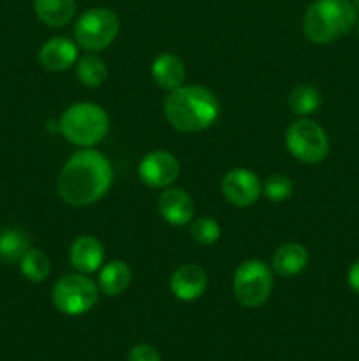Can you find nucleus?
I'll return each instance as SVG.
<instances>
[{"mask_svg": "<svg viewBox=\"0 0 359 361\" xmlns=\"http://www.w3.org/2000/svg\"><path fill=\"white\" fill-rule=\"evenodd\" d=\"M113 183V168L104 154L83 148L69 157L58 176V192L73 207H88L106 196Z\"/></svg>", "mask_w": 359, "mask_h": 361, "instance_id": "f257e3e1", "label": "nucleus"}, {"mask_svg": "<svg viewBox=\"0 0 359 361\" xmlns=\"http://www.w3.org/2000/svg\"><path fill=\"white\" fill-rule=\"evenodd\" d=\"M168 122L182 133H199L208 129L220 115V104L211 90L197 85L178 87L164 102Z\"/></svg>", "mask_w": 359, "mask_h": 361, "instance_id": "f03ea898", "label": "nucleus"}, {"mask_svg": "<svg viewBox=\"0 0 359 361\" xmlns=\"http://www.w3.org/2000/svg\"><path fill=\"white\" fill-rule=\"evenodd\" d=\"M355 20L352 0H315L303 18V32L315 44H329L351 32Z\"/></svg>", "mask_w": 359, "mask_h": 361, "instance_id": "7ed1b4c3", "label": "nucleus"}, {"mask_svg": "<svg viewBox=\"0 0 359 361\" xmlns=\"http://www.w3.org/2000/svg\"><path fill=\"white\" fill-rule=\"evenodd\" d=\"M58 130L69 143L90 148L101 143L109 130L108 113L92 102H77L63 111Z\"/></svg>", "mask_w": 359, "mask_h": 361, "instance_id": "20e7f679", "label": "nucleus"}, {"mask_svg": "<svg viewBox=\"0 0 359 361\" xmlns=\"http://www.w3.org/2000/svg\"><path fill=\"white\" fill-rule=\"evenodd\" d=\"M273 289V271L259 259L243 261L232 277V293L238 303L246 309L263 305Z\"/></svg>", "mask_w": 359, "mask_h": 361, "instance_id": "39448f33", "label": "nucleus"}, {"mask_svg": "<svg viewBox=\"0 0 359 361\" xmlns=\"http://www.w3.org/2000/svg\"><path fill=\"white\" fill-rule=\"evenodd\" d=\"M53 305L65 316H81L95 307L99 300V286L84 274L63 275L51 291Z\"/></svg>", "mask_w": 359, "mask_h": 361, "instance_id": "423d86ee", "label": "nucleus"}, {"mask_svg": "<svg viewBox=\"0 0 359 361\" xmlns=\"http://www.w3.org/2000/svg\"><path fill=\"white\" fill-rule=\"evenodd\" d=\"M120 32V20L111 9L94 7L84 11L76 21L74 37L77 46L87 51H101L108 48Z\"/></svg>", "mask_w": 359, "mask_h": 361, "instance_id": "0eeeda50", "label": "nucleus"}, {"mask_svg": "<svg viewBox=\"0 0 359 361\" xmlns=\"http://www.w3.org/2000/svg\"><path fill=\"white\" fill-rule=\"evenodd\" d=\"M285 143L291 155L306 164H317L324 161L329 152V141L324 129L308 118H301L289 126Z\"/></svg>", "mask_w": 359, "mask_h": 361, "instance_id": "6e6552de", "label": "nucleus"}, {"mask_svg": "<svg viewBox=\"0 0 359 361\" xmlns=\"http://www.w3.org/2000/svg\"><path fill=\"white\" fill-rule=\"evenodd\" d=\"M222 194L234 207L246 208L259 200L263 194V183L250 169L234 168L222 180Z\"/></svg>", "mask_w": 359, "mask_h": 361, "instance_id": "1a4fd4ad", "label": "nucleus"}, {"mask_svg": "<svg viewBox=\"0 0 359 361\" xmlns=\"http://www.w3.org/2000/svg\"><path fill=\"white\" fill-rule=\"evenodd\" d=\"M180 175V162L172 154L164 150L150 152L139 164V178L153 189H162L175 183Z\"/></svg>", "mask_w": 359, "mask_h": 361, "instance_id": "9d476101", "label": "nucleus"}, {"mask_svg": "<svg viewBox=\"0 0 359 361\" xmlns=\"http://www.w3.org/2000/svg\"><path fill=\"white\" fill-rule=\"evenodd\" d=\"M208 275L199 264H183L172 274L171 291L182 302H194L206 293Z\"/></svg>", "mask_w": 359, "mask_h": 361, "instance_id": "9b49d317", "label": "nucleus"}, {"mask_svg": "<svg viewBox=\"0 0 359 361\" xmlns=\"http://www.w3.org/2000/svg\"><path fill=\"white\" fill-rule=\"evenodd\" d=\"M39 62L46 71L62 73L77 62V46L67 37H53L42 44Z\"/></svg>", "mask_w": 359, "mask_h": 361, "instance_id": "f8f14e48", "label": "nucleus"}, {"mask_svg": "<svg viewBox=\"0 0 359 361\" xmlns=\"http://www.w3.org/2000/svg\"><path fill=\"white\" fill-rule=\"evenodd\" d=\"M70 263L80 274H94L104 263V247L95 236H77L70 245Z\"/></svg>", "mask_w": 359, "mask_h": 361, "instance_id": "ddd939ff", "label": "nucleus"}, {"mask_svg": "<svg viewBox=\"0 0 359 361\" xmlns=\"http://www.w3.org/2000/svg\"><path fill=\"white\" fill-rule=\"evenodd\" d=\"M158 212L171 226H187L194 217V201L183 189H169L158 197Z\"/></svg>", "mask_w": 359, "mask_h": 361, "instance_id": "4468645a", "label": "nucleus"}, {"mask_svg": "<svg viewBox=\"0 0 359 361\" xmlns=\"http://www.w3.org/2000/svg\"><path fill=\"white\" fill-rule=\"evenodd\" d=\"M151 76L164 90H176L185 80V66L182 59L172 53H160L151 63Z\"/></svg>", "mask_w": 359, "mask_h": 361, "instance_id": "2eb2a0df", "label": "nucleus"}, {"mask_svg": "<svg viewBox=\"0 0 359 361\" xmlns=\"http://www.w3.org/2000/svg\"><path fill=\"white\" fill-rule=\"evenodd\" d=\"M273 270L282 277L301 274L308 264V250L301 243H285L275 252Z\"/></svg>", "mask_w": 359, "mask_h": 361, "instance_id": "dca6fc26", "label": "nucleus"}, {"mask_svg": "<svg viewBox=\"0 0 359 361\" xmlns=\"http://www.w3.org/2000/svg\"><path fill=\"white\" fill-rule=\"evenodd\" d=\"M34 9L39 20L48 27H63L73 20L76 2L74 0H34Z\"/></svg>", "mask_w": 359, "mask_h": 361, "instance_id": "f3484780", "label": "nucleus"}, {"mask_svg": "<svg viewBox=\"0 0 359 361\" xmlns=\"http://www.w3.org/2000/svg\"><path fill=\"white\" fill-rule=\"evenodd\" d=\"M132 271L123 261H109L99 275V289L106 296H118L129 288Z\"/></svg>", "mask_w": 359, "mask_h": 361, "instance_id": "a211bd4d", "label": "nucleus"}, {"mask_svg": "<svg viewBox=\"0 0 359 361\" xmlns=\"http://www.w3.org/2000/svg\"><path fill=\"white\" fill-rule=\"evenodd\" d=\"M30 249V238L21 229H6L0 233V259L6 263H20Z\"/></svg>", "mask_w": 359, "mask_h": 361, "instance_id": "6ab92c4d", "label": "nucleus"}, {"mask_svg": "<svg viewBox=\"0 0 359 361\" xmlns=\"http://www.w3.org/2000/svg\"><path fill=\"white\" fill-rule=\"evenodd\" d=\"M76 74L81 85H84L88 88H95L101 87L106 81V78H108V67H106V63L97 55L88 53V55H83L81 59H77Z\"/></svg>", "mask_w": 359, "mask_h": 361, "instance_id": "aec40b11", "label": "nucleus"}, {"mask_svg": "<svg viewBox=\"0 0 359 361\" xmlns=\"http://www.w3.org/2000/svg\"><path fill=\"white\" fill-rule=\"evenodd\" d=\"M320 94L310 85H299L289 94V106L299 116L313 115L320 108Z\"/></svg>", "mask_w": 359, "mask_h": 361, "instance_id": "412c9836", "label": "nucleus"}, {"mask_svg": "<svg viewBox=\"0 0 359 361\" xmlns=\"http://www.w3.org/2000/svg\"><path fill=\"white\" fill-rule=\"evenodd\" d=\"M20 270L30 282H42L48 279L51 264H49L48 256L39 249H28L27 254L21 257Z\"/></svg>", "mask_w": 359, "mask_h": 361, "instance_id": "4be33fe9", "label": "nucleus"}, {"mask_svg": "<svg viewBox=\"0 0 359 361\" xmlns=\"http://www.w3.org/2000/svg\"><path fill=\"white\" fill-rule=\"evenodd\" d=\"M190 235L201 245H213L220 238V226L215 219L201 217L190 224Z\"/></svg>", "mask_w": 359, "mask_h": 361, "instance_id": "5701e85b", "label": "nucleus"}, {"mask_svg": "<svg viewBox=\"0 0 359 361\" xmlns=\"http://www.w3.org/2000/svg\"><path fill=\"white\" fill-rule=\"evenodd\" d=\"M292 194V182L285 175H271L264 182V196L271 201H284Z\"/></svg>", "mask_w": 359, "mask_h": 361, "instance_id": "b1692460", "label": "nucleus"}, {"mask_svg": "<svg viewBox=\"0 0 359 361\" xmlns=\"http://www.w3.org/2000/svg\"><path fill=\"white\" fill-rule=\"evenodd\" d=\"M129 361H162L160 355L155 348L148 344H137L130 349Z\"/></svg>", "mask_w": 359, "mask_h": 361, "instance_id": "393cba45", "label": "nucleus"}, {"mask_svg": "<svg viewBox=\"0 0 359 361\" xmlns=\"http://www.w3.org/2000/svg\"><path fill=\"white\" fill-rule=\"evenodd\" d=\"M347 281H348V286H351L352 291L358 293L359 295V259L355 261V263L351 267V270H348Z\"/></svg>", "mask_w": 359, "mask_h": 361, "instance_id": "a878e982", "label": "nucleus"}, {"mask_svg": "<svg viewBox=\"0 0 359 361\" xmlns=\"http://www.w3.org/2000/svg\"><path fill=\"white\" fill-rule=\"evenodd\" d=\"M352 4H354V7H355V9L359 11V0H352Z\"/></svg>", "mask_w": 359, "mask_h": 361, "instance_id": "bb28decb", "label": "nucleus"}, {"mask_svg": "<svg viewBox=\"0 0 359 361\" xmlns=\"http://www.w3.org/2000/svg\"><path fill=\"white\" fill-rule=\"evenodd\" d=\"M358 30H359V25H358Z\"/></svg>", "mask_w": 359, "mask_h": 361, "instance_id": "cd10ccee", "label": "nucleus"}]
</instances>
